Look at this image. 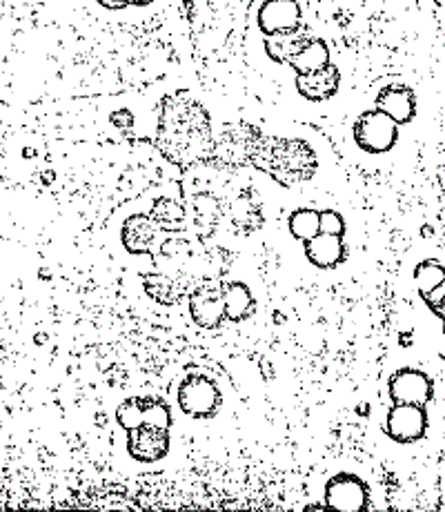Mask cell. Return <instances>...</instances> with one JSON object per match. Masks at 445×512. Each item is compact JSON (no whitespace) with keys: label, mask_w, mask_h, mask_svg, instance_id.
<instances>
[{"label":"cell","mask_w":445,"mask_h":512,"mask_svg":"<svg viewBox=\"0 0 445 512\" xmlns=\"http://www.w3.org/2000/svg\"><path fill=\"white\" fill-rule=\"evenodd\" d=\"M319 219H321V230H319V232L334 234V236H343L345 223H343V219H341V214H336V212H332V210H325V212H319Z\"/></svg>","instance_id":"603a6c76"},{"label":"cell","mask_w":445,"mask_h":512,"mask_svg":"<svg viewBox=\"0 0 445 512\" xmlns=\"http://www.w3.org/2000/svg\"><path fill=\"white\" fill-rule=\"evenodd\" d=\"M390 397L394 403H412L423 406L432 399V379L421 370L405 368L390 379Z\"/></svg>","instance_id":"30bf717a"},{"label":"cell","mask_w":445,"mask_h":512,"mask_svg":"<svg viewBox=\"0 0 445 512\" xmlns=\"http://www.w3.org/2000/svg\"><path fill=\"white\" fill-rule=\"evenodd\" d=\"M98 5L105 9H112V12H118V9L127 7V0H98Z\"/></svg>","instance_id":"d4e9b609"},{"label":"cell","mask_w":445,"mask_h":512,"mask_svg":"<svg viewBox=\"0 0 445 512\" xmlns=\"http://www.w3.org/2000/svg\"><path fill=\"white\" fill-rule=\"evenodd\" d=\"M221 390L205 374H190L178 388V406L190 417L207 419L216 415L221 406Z\"/></svg>","instance_id":"5b68a950"},{"label":"cell","mask_w":445,"mask_h":512,"mask_svg":"<svg viewBox=\"0 0 445 512\" xmlns=\"http://www.w3.org/2000/svg\"><path fill=\"white\" fill-rule=\"evenodd\" d=\"M399 139L397 123L379 110H370L356 118L354 123V141L368 154L390 152Z\"/></svg>","instance_id":"277c9868"},{"label":"cell","mask_w":445,"mask_h":512,"mask_svg":"<svg viewBox=\"0 0 445 512\" xmlns=\"http://www.w3.org/2000/svg\"><path fill=\"white\" fill-rule=\"evenodd\" d=\"M118 423H121L125 430L138 426V423H154V426L167 430L172 426V415L163 399L136 397L125 401L123 406L118 408Z\"/></svg>","instance_id":"ba28073f"},{"label":"cell","mask_w":445,"mask_h":512,"mask_svg":"<svg viewBox=\"0 0 445 512\" xmlns=\"http://www.w3.org/2000/svg\"><path fill=\"white\" fill-rule=\"evenodd\" d=\"M250 163L283 185L310 181L319 165L308 143L299 139H276V136H261Z\"/></svg>","instance_id":"7a4b0ae2"},{"label":"cell","mask_w":445,"mask_h":512,"mask_svg":"<svg viewBox=\"0 0 445 512\" xmlns=\"http://www.w3.org/2000/svg\"><path fill=\"white\" fill-rule=\"evenodd\" d=\"M152 216H154V221L161 225V228L170 230V232L181 230L183 228V221H185V212H183L181 205H178L176 201H170V199L158 201L154 205Z\"/></svg>","instance_id":"44dd1931"},{"label":"cell","mask_w":445,"mask_h":512,"mask_svg":"<svg viewBox=\"0 0 445 512\" xmlns=\"http://www.w3.org/2000/svg\"><path fill=\"white\" fill-rule=\"evenodd\" d=\"M223 301H225V319L234 323L245 321L254 314V297L243 283H227L223 285Z\"/></svg>","instance_id":"e0dca14e"},{"label":"cell","mask_w":445,"mask_h":512,"mask_svg":"<svg viewBox=\"0 0 445 512\" xmlns=\"http://www.w3.org/2000/svg\"><path fill=\"white\" fill-rule=\"evenodd\" d=\"M261 139V132L254 125L236 123L225 127V132L212 145V156L225 167L247 165L254 154V147Z\"/></svg>","instance_id":"3957f363"},{"label":"cell","mask_w":445,"mask_h":512,"mask_svg":"<svg viewBox=\"0 0 445 512\" xmlns=\"http://www.w3.org/2000/svg\"><path fill=\"white\" fill-rule=\"evenodd\" d=\"M154 241V228L147 216L136 214L130 216L123 225V243L125 248L132 254H141V252H150Z\"/></svg>","instance_id":"ac0fdd59"},{"label":"cell","mask_w":445,"mask_h":512,"mask_svg":"<svg viewBox=\"0 0 445 512\" xmlns=\"http://www.w3.org/2000/svg\"><path fill=\"white\" fill-rule=\"evenodd\" d=\"M303 36L299 32L294 34H279V36H267L265 49L270 54L272 61L276 63H288V58L294 54V49L299 47Z\"/></svg>","instance_id":"ffe728a7"},{"label":"cell","mask_w":445,"mask_h":512,"mask_svg":"<svg viewBox=\"0 0 445 512\" xmlns=\"http://www.w3.org/2000/svg\"><path fill=\"white\" fill-rule=\"evenodd\" d=\"M0 428H3V426H0Z\"/></svg>","instance_id":"4316f807"},{"label":"cell","mask_w":445,"mask_h":512,"mask_svg":"<svg viewBox=\"0 0 445 512\" xmlns=\"http://www.w3.org/2000/svg\"><path fill=\"white\" fill-rule=\"evenodd\" d=\"M374 110L390 116L397 125H408L414 114H417V98L414 92L405 85H388L383 87L377 96V107Z\"/></svg>","instance_id":"5bb4252c"},{"label":"cell","mask_w":445,"mask_h":512,"mask_svg":"<svg viewBox=\"0 0 445 512\" xmlns=\"http://www.w3.org/2000/svg\"><path fill=\"white\" fill-rule=\"evenodd\" d=\"M443 292H445V283H441V285H437V288L434 290H430V292H425V294H421L423 297V301L430 305V308L437 312V317H441V301H443Z\"/></svg>","instance_id":"cb8c5ba5"},{"label":"cell","mask_w":445,"mask_h":512,"mask_svg":"<svg viewBox=\"0 0 445 512\" xmlns=\"http://www.w3.org/2000/svg\"><path fill=\"white\" fill-rule=\"evenodd\" d=\"M425 428H428V417L423 406H412V403H397L385 423L388 435L399 443L419 441L425 435Z\"/></svg>","instance_id":"9c48e42d"},{"label":"cell","mask_w":445,"mask_h":512,"mask_svg":"<svg viewBox=\"0 0 445 512\" xmlns=\"http://www.w3.org/2000/svg\"><path fill=\"white\" fill-rule=\"evenodd\" d=\"M330 63V49L325 41L314 36H303L299 47L294 49V54L288 58V65H292L296 74H308L319 70V67Z\"/></svg>","instance_id":"2e32d148"},{"label":"cell","mask_w":445,"mask_h":512,"mask_svg":"<svg viewBox=\"0 0 445 512\" xmlns=\"http://www.w3.org/2000/svg\"><path fill=\"white\" fill-rule=\"evenodd\" d=\"M305 256L316 268H334V265H339L345 259L343 236L319 232L305 241Z\"/></svg>","instance_id":"9a60e30c"},{"label":"cell","mask_w":445,"mask_h":512,"mask_svg":"<svg viewBox=\"0 0 445 512\" xmlns=\"http://www.w3.org/2000/svg\"><path fill=\"white\" fill-rule=\"evenodd\" d=\"M341 83V74L339 67L328 63L319 67V70L308 72V74H299L296 76V90H299L301 96L308 98V101H328L339 90Z\"/></svg>","instance_id":"4fadbf2b"},{"label":"cell","mask_w":445,"mask_h":512,"mask_svg":"<svg viewBox=\"0 0 445 512\" xmlns=\"http://www.w3.org/2000/svg\"><path fill=\"white\" fill-rule=\"evenodd\" d=\"M190 310L201 328H219L225 319L223 288L216 283H203L192 292Z\"/></svg>","instance_id":"8fae6325"},{"label":"cell","mask_w":445,"mask_h":512,"mask_svg":"<svg viewBox=\"0 0 445 512\" xmlns=\"http://www.w3.org/2000/svg\"><path fill=\"white\" fill-rule=\"evenodd\" d=\"M288 228L292 232L294 239L299 241H308L312 236L319 234L321 230V219L316 210H296L288 219Z\"/></svg>","instance_id":"d6986e66"},{"label":"cell","mask_w":445,"mask_h":512,"mask_svg":"<svg viewBox=\"0 0 445 512\" xmlns=\"http://www.w3.org/2000/svg\"><path fill=\"white\" fill-rule=\"evenodd\" d=\"M158 150L178 165L203 161L212 152L210 114L185 94L167 96L158 116Z\"/></svg>","instance_id":"6da1fadb"},{"label":"cell","mask_w":445,"mask_h":512,"mask_svg":"<svg viewBox=\"0 0 445 512\" xmlns=\"http://www.w3.org/2000/svg\"><path fill=\"white\" fill-rule=\"evenodd\" d=\"M303 12L296 0H265L259 12V27L267 36L301 32Z\"/></svg>","instance_id":"52a82bcc"},{"label":"cell","mask_w":445,"mask_h":512,"mask_svg":"<svg viewBox=\"0 0 445 512\" xmlns=\"http://www.w3.org/2000/svg\"><path fill=\"white\" fill-rule=\"evenodd\" d=\"M127 450L136 461L154 464L170 450V435L165 428H158L154 423H138V426L127 430Z\"/></svg>","instance_id":"8992f818"},{"label":"cell","mask_w":445,"mask_h":512,"mask_svg":"<svg viewBox=\"0 0 445 512\" xmlns=\"http://www.w3.org/2000/svg\"><path fill=\"white\" fill-rule=\"evenodd\" d=\"M414 281L419 285V292L425 294L445 283V272L439 261H423L417 270H414Z\"/></svg>","instance_id":"7402d4cb"},{"label":"cell","mask_w":445,"mask_h":512,"mask_svg":"<svg viewBox=\"0 0 445 512\" xmlns=\"http://www.w3.org/2000/svg\"><path fill=\"white\" fill-rule=\"evenodd\" d=\"M150 3H154V0H127V5H134V7H145Z\"/></svg>","instance_id":"484cf974"},{"label":"cell","mask_w":445,"mask_h":512,"mask_svg":"<svg viewBox=\"0 0 445 512\" xmlns=\"http://www.w3.org/2000/svg\"><path fill=\"white\" fill-rule=\"evenodd\" d=\"M325 504L336 510H363L368 504V488L354 475H336L325 486Z\"/></svg>","instance_id":"7c38bea8"}]
</instances>
